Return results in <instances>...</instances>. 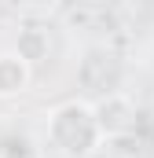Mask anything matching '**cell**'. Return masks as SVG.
Segmentation results:
<instances>
[{"instance_id":"7a4b0ae2","label":"cell","mask_w":154,"mask_h":158,"mask_svg":"<svg viewBox=\"0 0 154 158\" xmlns=\"http://www.w3.org/2000/svg\"><path fill=\"white\" fill-rule=\"evenodd\" d=\"M33 81V66L18 52H0V99H18Z\"/></svg>"},{"instance_id":"6da1fadb","label":"cell","mask_w":154,"mask_h":158,"mask_svg":"<svg viewBox=\"0 0 154 158\" xmlns=\"http://www.w3.org/2000/svg\"><path fill=\"white\" fill-rule=\"evenodd\" d=\"M48 140L59 155L84 158L92 155L103 140V129L95 121V107L84 99H66L48 114Z\"/></svg>"},{"instance_id":"277c9868","label":"cell","mask_w":154,"mask_h":158,"mask_svg":"<svg viewBox=\"0 0 154 158\" xmlns=\"http://www.w3.org/2000/svg\"><path fill=\"white\" fill-rule=\"evenodd\" d=\"M0 158H37L33 140L18 129H4L0 132Z\"/></svg>"},{"instance_id":"3957f363","label":"cell","mask_w":154,"mask_h":158,"mask_svg":"<svg viewBox=\"0 0 154 158\" xmlns=\"http://www.w3.org/2000/svg\"><path fill=\"white\" fill-rule=\"evenodd\" d=\"M15 52H18L30 66L40 63V59H48V52H51V37H48V30H44V26H26V30L18 33Z\"/></svg>"}]
</instances>
